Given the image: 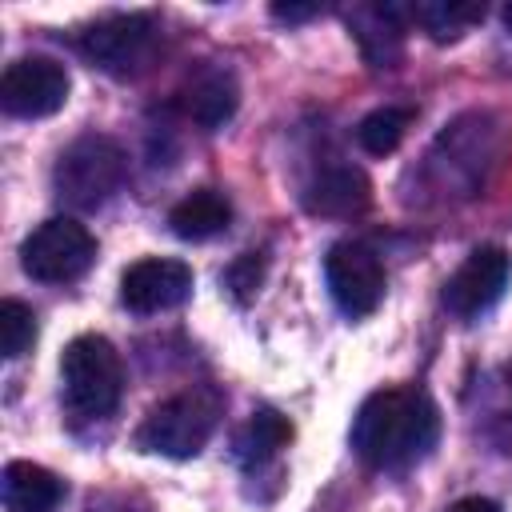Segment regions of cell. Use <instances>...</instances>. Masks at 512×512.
Here are the masks:
<instances>
[{
	"mask_svg": "<svg viewBox=\"0 0 512 512\" xmlns=\"http://www.w3.org/2000/svg\"><path fill=\"white\" fill-rule=\"evenodd\" d=\"M440 436V412L424 388H380L352 416V448L372 468H404Z\"/></svg>",
	"mask_w": 512,
	"mask_h": 512,
	"instance_id": "obj_1",
	"label": "cell"
},
{
	"mask_svg": "<svg viewBox=\"0 0 512 512\" xmlns=\"http://www.w3.org/2000/svg\"><path fill=\"white\" fill-rule=\"evenodd\" d=\"M60 384H64V404L76 416H92V420L108 416L124 392L120 352L96 332L68 340L60 356Z\"/></svg>",
	"mask_w": 512,
	"mask_h": 512,
	"instance_id": "obj_2",
	"label": "cell"
},
{
	"mask_svg": "<svg viewBox=\"0 0 512 512\" xmlns=\"http://www.w3.org/2000/svg\"><path fill=\"white\" fill-rule=\"evenodd\" d=\"M220 420V392L216 388H188L164 404H156L144 424L136 428V444L144 452H160L172 460L196 456Z\"/></svg>",
	"mask_w": 512,
	"mask_h": 512,
	"instance_id": "obj_3",
	"label": "cell"
},
{
	"mask_svg": "<svg viewBox=\"0 0 512 512\" xmlns=\"http://www.w3.org/2000/svg\"><path fill=\"white\" fill-rule=\"evenodd\" d=\"M124 168H128L124 148L112 136L88 132L60 152V160L52 168V184L64 204L88 212V208H100L124 184Z\"/></svg>",
	"mask_w": 512,
	"mask_h": 512,
	"instance_id": "obj_4",
	"label": "cell"
},
{
	"mask_svg": "<svg viewBox=\"0 0 512 512\" xmlns=\"http://www.w3.org/2000/svg\"><path fill=\"white\" fill-rule=\"evenodd\" d=\"M96 260L92 232L72 216H52L40 228H32L20 244V268L40 284H64L88 272Z\"/></svg>",
	"mask_w": 512,
	"mask_h": 512,
	"instance_id": "obj_5",
	"label": "cell"
},
{
	"mask_svg": "<svg viewBox=\"0 0 512 512\" xmlns=\"http://www.w3.org/2000/svg\"><path fill=\"white\" fill-rule=\"evenodd\" d=\"M152 48H156V24L144 12L104 16V20H96L80 32V52L112 76L140 72L152 60Z\"/></svg>",
	"mask_w": 512,
	"mask_h": 512,
	"instance_id": "obj_6",
	"label": "cell"
},
{
	"mask_svg": "<svg viewBox=\"0 0 512 512\" xmlns=\"http://www.w3.org/2000/svg\"><path fill=\"white\" fill-rule=\"evenodd\" d=\"M324 280L344 316H368L384 300V264L364 240H340L324 256Z\"/></svg>",
	"mask_w": 512,
	"mask_h": 512,
	"instance_id": "obj_7",
	"label": "cell"
},
{
	"mask_svg": "<svg viewBox=\"0 0 512 512\" xmlns=\"http://www.w3.org/2000/svg\"><path fill=\"white\" fill-rule=\"evenodd\" d=\"M68 100V72L48 56H20L0 76V108L20 120L60 112Z\"/></svg>",
	"mask_w": 512,
	"mask_h": 512,
	"instance_id": "obj_8",
	"label": "cell"
},
{
	"mask_svg": "<svg viewBox=\"0 0 512 512\" xmlns=\"http://www.w3.org/2000/svg\"><path fill=\"white\" fill-rule=\"evenodd\" d=\"M512 276V256L500 244H480L468 252V260L444 280V308L460 320L480 316L484 308H492Z\"/></svg>",
	"mask_w": 512,
	"mask_h": 512,
	"instance_id": "obj_9",
	"label": "cell"
},
{
	"mask_svg": "<svg viewBox=\"0 0 512 512\" xmlns=\"http://www.w3.org/2000/svg\"><path fill=\"white\" fill-rule=\"evenodd\" d=\"M188 296H192V268L184 260L148 256L128 264V272L120 276V300L128 312H140V316L168 312Z\"/></svg>",
	"mask_w": 512,
	"mask_h": 512,
	"instance_id": "obj_10",
	"label": "cell"
},
{
	"mask_svg": "<svg viewBox=\"0 0 512 512\" xmlns=\"http://www.w3.org/2000/svg\"><path fill=\"white\" fill-rule=\"evenodd\" d=\"M352 36L372 68H392L404 52V28H408V4H360L348 12Z\"/></svg>",
	"mask_w": 512,
	"mask_h": 512,
	"instance_id": "obj_11",
	"label": "cell"
},
{
	"mask_svg": "<svg viewBox=\"0 0 512 512\" xmlns=\"http://www.w3.org/2000/svg\"><path fill=\"white\" fill-rule=\"evenodd\" d=\"M176 104H180V112H184L192 124H200V128L212 132V128H220V124L232 120V112H236V104H240V88H236L232 72H224V68H200V72L180 88Z\"/></svg>",
	"mask_w": 512,
	"mask_h": 512,
	"instance_id": "obj_12",
	"label": "cell"
},
{
	"mask_svg": "<svg viewBox=\"0 0 512 512\" xmlns=\"http://www.w3.org/2000/svg\"><path fill=\"white\" fill-rule=\"evenodd\" d=\"M368 204H372V184L360 168H348V164L324 168L304 192V208L316 216H356Z\"/></svg>",
	"mask_w": 512,
	"mask_h": 512,
	"instance_id": "obj_13",
	"label": "cell"
},
{
	"mask_svg": "<svg viewBox=\"0 0 512 512\" xmlns=\"http://www.w3.org/2000/svg\"><path fill=\"white\" fill-rule=\"evenodd\" d=\"M0 492H4V508L8 512H56L60 500H64L60 476L40 468V464H32V460L4 464Z\"/></svg>",
	"mask_w": 512,
	"mask_h": 512,
	"instance_id": "obj_14",
	"label": "cell"
},
{
	"mask_svg": "<svg viewBox=\"0 0 512 512\" xmlns=\"http://www.w3.org/2000/svg\"><path fill=\"white\" fill-rule=\"evenodd\" d=\"M168 224L180 240H208V236H216L232 224V204L216 188H200V192H188L168 212Z\"/></svg>",
	"mask_w": 512,
	"mask_h": 512,
	"instance_id": "obj_15",
	"label": "cell"
},
{
	"mask_svg": "<svg viewBox=\"0 0 512 512\" xmlns=\"http://www.w3.org/2000/svg\"><path fill=\"white\" fill-rule=\"evenodd\" d=\"M480 20H484L480 0H416V4H408V24L424 28L436 44L460 40Z\"/></svg>",
	"mask_w": 512,
	"mask_h": 512,
	"instance_id": "obj_16",
	"label": "cell"
},
{
	"mask_svg": "<svg viewBox=\"0 0 512 512\" xmlns=\"http://www.w3.org/2000/svg\"><path fill=\"white\" fill-rule=\"evenodd\" d=\"M288 440H292V424H288L276 408H260V412H252V416L244 420V428L236 432L232 452H236V460H240L244 468H260V464H268L272 456H280V448H288Z\"/></svg>",
	"mask_w": 512,
	"mask_h": 512,
	"instance_id": "obj_17",
	"label": "cell"
},
{
	"mask_svg": "<svg viewBox=\"0 0 512 512\" xmlns=\"http://www.w3.org/2000/svg\"><path fill=\"white\" fill-rule=\"evenodd\" d=\"M412 128V108H400V104H384V108H372L360 124H356V140L364 152L372 156H388L400 148V140L408 136Z\"/></svg>",
	"mask_w": 512,
	"mask_h": 512,
	"instance_id": "obj_18",
	"label": "cell"
},
{
	"mask_svg": "<svg viewBox=\"0 0 512 512\" xmlns=\"http://www.w3.org/2000/svg\"><path fill=\"white\" fill-rule=\"evenodd\" d=\"M32 344H36V316H32V308L20 304V300H4L0 304V352L8 360H16Z\"/></svg>",
	"mask_w": 512,
	"mask_h": 512,
	"instance_id": "obj_19",
	"label": "cell"
},
{
	"mask_svg": "<svg viewBox=\"0 0 512 512\" xmlns=\"http://www.w3.org/2000/svg\"><path fill=\"white\" fill-rule=\"evenodd\" d=\"M224 284L240 304H248L264 284V256L260 252H244L240 260H232L228 272H224Z\"/></svg>",
	"mask_w": 512,
	"mask_h": 512,
	"instance_id": "obj_20",
	"label": "cell"
},
{
	"mask_svg": "<svg viewBox=\"0 0 512 512\" xmlns=\"http://www.w3.org/2000/svg\"><path fill=\"white\" fill-rule=\"evenodd\" d=\"M272 16L284 24H300V20L320 16V4H272Z\"/></svg>",
	"mask_w": 512,
	"mask_h": 512,
	"instance_id": "obj_21",
	"label": "cell"
},
{
	"mask_svg": "<svg viewBox=\"0 0 512 512\" xmlns=\"http://www.w3.org/2000/svg\"><path fill=\"white\" fill-rule=\"evenodd\" d=\"M448 512H500V504L488 500V496H464V500H456Z\"/></svg>",
	"mask_w": 512,
	"mask_h": 512,
	"instance_id": "obj_22",
	"label": "cell"
},
{
	"mask_svg": "<svg viewBox=\"0 0 512 512\" xmlns=\"http://www.w3.org/2000/svg\"><path fill=\"white\" fill-rule=\"evenodd\" d=\"M504 24H508V32H512V4H504Z\"/></svg>",
	"mask_w": 512,
	"mask_h": 512,
	"instance_id": "obj_23",
	"label": "cell"
},
{
	"mask_svg": "<svg viewBox=\"0 0 512 512\" xmlns=\"http://www.w3.org/2000/svg\"><path fill=\"white\" fill-rule=\"evenodd\" d=\"M508 384H512V364H508Z\"/></svg>",
	"mask_w": 512,
	"mask_h": 512,
	"instance_id": "obj_24",
	"label": "cell"
}]
</instances>
